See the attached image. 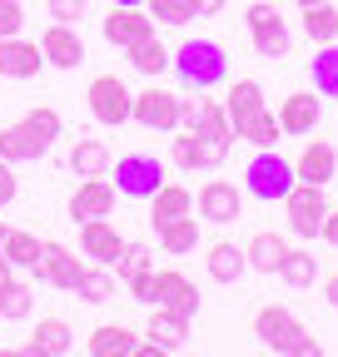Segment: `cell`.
Returning a JSON list of instances; mask_svg holds the SVG:
<instances>
[{
	"label": "cell",
	"mask_w": 338,
	"mask_h": 357,
	"mask_svg": "<svg viewBox=\"0 0 338 357\" xmlns=\"http://www.w3.org/2000/svg\"><path fill=\"white\" fill-rule=\"evenodd\" d=\"M60 129H65V119H60L55 105H35V109H25L15 124L0 129V159H6V164H30V159H40V154L60 139Z\"/></svg>",
	"instance_id": "6da1fadb"
},
{
	"label": "cell",
	"mask_w": 338,
	"mask_h": 357,
	"mask_svg": "<svg viewBox=\"0 0 338 357\" xmlns=\"http://www.w3.org/2000/svg\"><path fill=\"white\" fill-rule=\"evenodd\" d=\"M254 337H259L269 352H284V357H318L323 352L318 337H309L304 323L293 318L288 307H279V303H269V307L254 312Z\"/></svg>",
	"instance_id": "7a4b0ae2"
},
{
	"label": "cell",
	"mask_w": 338,
	"mask_h": 357,
	"mask_svg": "<svg viewBox=\"0 0 338 357\" xmlns=\"http://www.w3.org/2000/svg\"><path fill=\"white\" fill-rule=\"evenodd\" d=\"M175 75L184 89H219L229 79V55H224V45L219 40H184L179 50H175Z\"/></svg>",
	"instance_id": "3957f363"
},
{
	"label": "cell",
	"mask_w": 338,
	"mask_h": 357,
	"mask_svg": "<svg viewBox=\"0 0 338 357\" xmlns=\"http://www.w3.org/2000/svg\"><path fill=\"white\" fill-rule=\"evenodd\" d=\"M293 184H299V178H293V164L279 149H259L249 159V169H244V194L259 199V204H284V194Z\"/></svg>",
	"instance_id": "277c9868"
},
{
	"label": "cell",
	"mask_w": 338,
	"mask_h": 357,
	"mask_svg": "<svg viewBox=\"0 0 338 357\" xmlns=\"http://www.w3.org/2000/svg\"><path fill=\"white\" fill-rule=\"evenodd\" d=\"M110 184L119 189V199H145L149 204V194L164 184V164L154 154H119L110 164Z\"/></svg>",
	"instance_id": "5b68a950"
},
{
	"label": "cell",
	"mask_w": 338,
	"mask_h": 357,
	"mask_svg": "<svg viewBox=\"0 0 338 357\" xmlns=\"http://www.w3.org/2000/svg\"><path fill=\"white\" fill-rule=\"evenodd\" d=\"M249 40H254V50H259L264 60H284L288 55V25L279 15V6H269V0H249Z\"/></svg>",
	"instance_id": "8992f818"
},
{
	"label": "cell",
	"mask_w": 338,
	"mask_h": 357,
	"mask_svg": "<svg viewBox=\"0 0 338 357\" xmlns=\"http://www.w3.org/2000/svg\"><path fill=\"white\" fill-rule=\"evenodd\" d=\"M149 307H169L179 318H199V288L179 268H149Z\"/></svg>",
	"instance_id": "52a82bcc"
},
{
	"label": "cell",
	"mask_w": 338,
	"mask_h": 357,
	"mask_svg": "<svg viewBox=\"0 0 338 357\" xmlns=\"http://www.w3.org/2000/svg\"><path fill=\"white\" fill-rule=\"evenodd\" d=\"M284 213H288V229L299 238H318L323 218H328V199H323L318 184H293L284 194Z\"/></svg>",
	"instance_id": "ba28073f"
},
{
	"label": "cell",
	"mask_w": 338,
	"mask_h": 357,
	"mask_svg": "<svg viewBox=\"0 0 338 357\" xmlns=\"http://www.w3.org/2000/svg\"><path fill=\"white\" fill-rule=\"evenodd\" d=\"M90 114H95V124H124L130 119V105H135V95H130V84H124L119 75H95L90 79Z\"/></svg>",
	"instance_id": "9c48e42d"
},
{
	"label": "cell",
	"mask_w": 338,
	"mask_h": 357,
	"mask_svg": "<svg viewBox=\"0 0 338 357\" xmlns=\"http://www.w3.org/2000/svg\"><path fill=\"white\" fill-rule=\"evenodd\" d=\"M30 273H35L40 283H50V288L75 293V288H80V273H84V263L75 258V248H65V243L45 238V243H40V258H35Z\"/></svg>",
	"instance_id": "30bf717a"
},
{
	"label": "cell",
	"mask_w": 338,
	"mask_h": 357,
	"mask_svg": "<svg viewBox=\"0 0 338 357\" xmlns=\"http://www.w3.org/2000/svg\"><path fill=\"white\" fill-rule=\"evenodd\" d=\"M115 199H119V189L110 184V174H95V178H80V184H75V194H70L65 213H70V223H84V218H110V213H115Z\"/></svg>",
	"instance_id": "8fae6325"
},
{
	"label": "cell",
	"mask_w": 338,
	"mask_h": 357,
	"mask_svg": "<svg viewBox=\"0 0 338 357\" xmlns=\"http://www.w3.org/2000/svg\"><path fill=\"white\" fill-rule=\"evenodd\" d=\"M130 119L145 124V129H164V134L179 129V95H175V89H164V84H149V89L135 95Z\"/></svg>",
	"instance_id": "7c38bea8"
},
{
	"label": "cell",
	"mask_w": 338,
	"mask_h": 357,
	"mask_svg": "<svg viewBox=\"0 0 338 357\" xmlns=\"http://www.w3.org/2000/svg\"><path fill=\"white\" fill-rule=\"evenodd\" d=\"M100 30H105V40L115 45V50H130V45H140V40L154 35L159 25H154V15H149L145 6H110Z\"/></svg>",
	"instance_id": "4fadbf2b"
},
{
	"label": "cell",
	"mask_w": 338,
	"mask_h": 357,
	"mask_svg": "<svg viewBox=\"0 0 338 357\" xmlns=\"http://www.w3.org/2000/svg\"><path fill=\"white\" fill-rule=\"evenodd\" d=\"M224 159H229V149H214V144H204L194 129H179L175 139H169V164L175 169H184V174H214V169H224Z\"/></svg>",
	"instance_id": "5bb4252c"
},
{
	"label": "cell",
	"mask_w": 338,
	"mask_h": 357,
	"mask_svg": "<svg viewBox=\"0 0 338 357\" xmlns=\"http://www.w3.org/2000/svg\"><path fill=\"white\" fill-rule=\"evenodd\" d=\"M224 109H229V124H234V139H244V134L259 124V114L269 109L264 105V84L259 79H234L229 95H224Z\"/></svg>",
	"instance_id": "9a60e30c"
},
{
	"label": "cell",
	"mask_w": 338,
	"mask_h": 357,
	"mask_svg": "<svg viewBox=\"0 0 338 357\" xmlns=\"http://www.w3.org/2000/svg\"><path fill=\"white\" fill-rule=\"evenodd\" d=\"M40 55H45V65H55V70H75V65H84V40H80L75 25L55 20V25H45V35H40Z\"/></svg>",
	"instance_id": "2e32d148"
},
{
	"label": "cell",
	"mask_w": 338,
	"mask_h": 357,
	"mask_svg": "<svg viewBox=\"0 0 338 357\" xmlns=\"http://www.w3.org/2000/svg\"><path fill=\"white\" fill-rule=\"evenodd\" d=\"M194 208H199V223H234L239 208H244L239 184H229V178H209V184L199 189V199H194Z\"/></svg>",
	"instance_id": "e0dca14e"
},
{
	"label": "cell",
	"mask_w": 338,
	"mask_h": 357,
	"mask_svg": "<svg viewBox=\"0 0 338 357\" xmlns=\"http://www.w3.org/2000/svg\"><path fill=\"white\" fill-rule=\"evenodd\" d=\"M318 114H323L318 89H299V95L279 100V129L284 134H314L318 129Z\"/></svg>",
	"instance_id": "ac0fdd59"
},
{
	"label": "cell",
	"mask_w": 338,
	"mask_h": 357,
	"mask_svg": "<svg viewBox=\"0 0 338 357\" xmlns=\"http://www.w3.org/2000/svg\"><path fill=\"white\" fill-rule=\"evenodd\" d=\"M333 174H338V149L328 139H309L304 154L293 159V178H299V184H318L323 189Z\"/></svg>",
	"instance_id": "d6986e66"
},
{
	"label": "cell",
	"mask_w": 338,
	"mask_h": 357,
	"mask_svg": "<svg viewBox=\"0 0 338 357\" xmlns=\"http://www.w3.org/2000/svg\"><path fill=\"white\" fill-rule=\"evenodd\" d=\"M124 243H130V238H124L110 218H84L80 223V248H84V258H95V263H115Z\"/></svg>",
	"instance_id": "ffe728a7"
},
{
	"label": "cell",
	"mask_w": 338,
	"mask_h": 357,
	"mask_svg": "<svg viewBox=\"0 0 338 357\" xmlns=\"http://www.w3.org/2000/svg\"><path fill=\"white\" fill-rule=\"evenodd\" d=\"M40 65H45L40 40H20V35L0 40V75L6 79H30V75H40Z\"/></svg>",
	"instance_id": "44dd1931"
},
{
	"label": "cell",
	"mask_w": 338,
	"mask_h": 357,
	"mask_svg": "<svg viewBox=\"0 0 338 357\" xmlns=\"http://www.w3.org/2000/svg\"><path fill=\"white\" fill-rule=\"evenodd\" d=\"M20 352H25V357H70V352H75V333H70V323H60V318H40L35 333H30V342H25Z\"/></svg>",
	"instance_id": "7402d4cb"
},
{
	"label": "cell",
	"mask_w": 338,
	"mask_h": 357,
	"mask_svg": "<svg viewBox=\"0 0 338 357\" xmlns=\"http://www.w3.org/2000/svg\"><path fill=\"white\" fill-rule=\"evenodd\" d=\"M135 347H140V333L124 328V323H100L84 337V352L90 357H135Z\"/></svg>",
	"instance_id": "603a6c76"
},
{
	"label": "cell",
	"mask_w": 338,
	"mask_h": 357,
	"mask_svg": "<svg viewBox=\"0 0 338 357\" xmlns=\"http://www.w3.org/2000/svg\"><path fill=\"white\" fill-rule=\"evenodd\" d=\"M189 328H194V318H179V312H169V307H154L145 337H149L159 352H179V347L189 342Z\"/></svg>",
	"instance_id": "cb8c5ba5"
},
{
	"label": "cell",
	"mask_w": 338,
	"mask_h": 357,
	"mask_svg": "<svg viewBox=\"0 0 338 357\" xmlns=\"http://www.w3.org/2000/svg\"><path fill=\"white\" fill-rule=\"evenodd\" d=\"M244 268H249V253L239 248V243H209V253H204V273L214 278V283H239L244 278Z\"/></svg>",
	"instance_id": "d4e9b609"
},
{
	"label": "cell",
	"mask_w": 338,
	"mask_h": 357,
	"mask_svg": "<svg viewBox=\"0 0 338 357\" xmlns=\"http://www.w3.org/2000/svg\"><path fill=\"white\" fill-rule=\"evenodd\" d=\"M194 213V194L184 184H175V178H164V184L149 194V223H164V218H184Z\"/></svg>",
	"instance_id": "484cf974"
},
{
	"label": "cell",
	"mask_w": 338,
	"mask_h": 357,
	"mask_svg": "<svg viewBox=\"0 0 338 357\" xmlns=\"http://www.w3.org/2000/svg\"><path fill=\"white\" fill-rule=\"evenodd\" d=\"M194 134H199L204 144H214V149H229V144H234V124H229L224 100H204V109H199V119H194Z\"/></svg>",
	"instance_id": "4316f807"
},
{
	"label": "cell",
	"mask_w": 338,
	"mask_h": 357,
	"mask_svg": "<svg viewBox=\"0 0 338 357\" xmlns=\"http://www.w3.org/2000/svg\"><path fill=\"white\" fill-rule=\"evenodd\" d=\"M154 234H159V248H164L169 258H179V253L199 248V218H194V213H184V218H164V223H154Z\"/></svg>",
	"instance_id": "83f0119b"
},
{
	"label": "cell",
	"mask_w": 338,
	"mask_h": 357,
	"mask_svg": "<svg viewBox=\"0 0 338 357\" xmlns=\"http://www.w3.org/2000/svg\"><path fill=\"white\" fill-rule=\"evenodd\" d=\"M124 55H130V65L140 70V75H149V79H159L169 65H175V55H169L164 50V40H159V30L154 35H145L140 45H130V50H124Z\"/></svg>",
	"instance_id": "f1b7e54d"
},
{
	"label": "cell",
	"mask_w": 338,
	"mask_h": 357,
	"mask_svg": "<svg viewBox=\"0 0 338 357\" xmlns=\"http://www.w3.org/2000/svg\"><path fill=\"white\" fill-rule=\"evenodd\" d=\"M110 144L105 139H75L70 144V169L80 174V178H95V174H110Z\"/></svg>",
	"instance_id": "f546056e"
},
{
	"label": "cell",
	"mask_w": 338,
	"mask_h": 357,
	"mask_svg": "<svg viewBox=\"0 0 338 357\" xmlns=\"http://www.w3.org/2000/svg\"><path fill=\"white\" fill-rule=\"evenodd\" d=\"M0 253L10 258V268H35L40 238H35L30 229H10V223H0Z\"/></svg>",
	"instance_id": "4dcf8cb0"
},
{
	"label": "cell",
	"mask_w": 338,
	"mask_h": 357,
	"mask_svg": "<svg viewBox=\"0 0 338 357\" xmlns=\"http://www.w3.org/2000/svg\"><path fill=\"white\" fill-rule=\"evenodd\" d=\"M244 253H249V268H254V273H279V263H284L288 243H284L279 234H269V229H264V234H254V238H249V248H244Z\"/></svg>",
	"instance_id": "1f68e13d"
},
{
	"label": "cell",
	"mask_w": 338,
	"mask_h": 357,
	"mask_svg": "<svg viewBox=\"0 0 338 357\" xmlns=\"http://www.w3.org/2000/svg\"><path fill=\"white\" fill-rule=\"evenodd\" d=\"M115 288H119L115 268H110V263H90V268L80 273V288H75V293H80V303H110Z\"/></svg>",
	"instance_id": "d6a6232c"
},
{
	"label": "cell",
	"mask_w": 338,
	"mask_h": 357,
	"mask_svg": "<svg viewBox=\"0 0 338 357\" xmlns=\"http://www.w3.org/2000/svg\"><path fill=\"white\" fill-rule=\"evenodd\" d=\"M309 79L323 100H338V45H318V55L309 60Z\"/></svg>",
	"instance_id": "836d02e7"
},
{
	"label": "cell",
	"mask_w": 338,
	"mask_h": 357,
	"mask_svg": "<svg viewBox=\"0 0 338 357\" xmlns=\"http://www.w3.org/2000/svg\"><path fill=\"white\" fill-rule=\"evenodd\" d=\"M279 278H284L288 288H314V283H318V258L304 253V248H288L284 263H279Z\"/></svg>",
	"instance_id": "e575fe53"
},
{
	"label": "cell",
	"mask_w": 338,
	"mask_h": 357,
	"mask_svg": "<svg viewBox=\"0 0 338 357\" xmlns=\"http://www.w3.org/2000/svg\"><path fill=\"white\" fill-rule=\"evenodd\" d=\"M304 35H309L314 45H338V6H333V0L304 10Z\"/></svg>",
	"instance_id": "d590c367"
},
{
	"label": "cell",
	"mask_w": 338,
	"mask_h": 357,
	"mask_svg": "<svg viewBox=\"0 0 338 357\" xmlns=\"http://www.w3.org/2000/svg\"><path fill=\"white\" fill-rule=\"evenodd\" d=\"M30 307H35V288H30V283L10 278L6 288H0V318H6V323H25Z\"/></svg>",
	"instance_id": "8d00e7d4"
},
{
	"label": "cell",
	"mask_w": 338,
	"mask_h": 357,
	"mask_svg": "<svg viewBox=\"0 0 338 357\" xmlns=\"http://www.w3.org/2000/svg\"><path fill=\"white\" fill-rule=\"evenodd\" d=\"M110 268H115V278H119V283H130V278L149 273L154 263H149V248H145V243H124V248H119V258H115Z\"/></svg>",
	"instance_id": "74e56055"
},
{
	"label": "cell",
	"mask_w": 338,
	"mask_h": 357,
	"mask_svg": "<svg viewBox=\"0 0 338 357\" xmlns=\"http://www.w3.org/2000/svg\"><path fill=\"white\" fill-rule=\"evenodd\" d=\"M145 10L154 15V25H169V30H184L194 20V6L189 0H145Z\"/></svg>",
	"instance_id": "f35d334b"
},
{
	"label": "cell",
	"mask_w": 338,
	"mask_h": 357,
	"mask_svg": "<svg viewBox=\"0 0 338 357\" xmlns=\"http://www.w3.org/2000/svg\"><path fill=\"white\" fill-rule=\"evenodd\" d=\"M279 134H284V129H279V114H269V109H264V114H259V124L244 134V144H254V149H279Z\"/></svg>",
	"instance_id": "ab89813d"
},
{
	"label": "cell",
	"mask_w": 338,
	"mask_h": 357,
	"mask_svg": "<svg viewBox=\"0 0 338 357\" xmlns=\"http://www.w3.org/2000/svg\"><path fill=\"white\" fill-rule=\"evenodd\" d=\"M25 30V6L20 0H0V40H10Z\"/></svg>",
	"instance_id": "60d3db41"
},
{
	"label": "cell",
	"mask_w": 338,
	"mask_h": 357,
	"mask_svg": "<svg viewBox=\"0 0 338 357\" xmlns=\"http://www.w3.org/2000/svg\"><path fill=\"white\" fill-rule=\"evenodd\" d=\"M15 194H20L15 164H6V159H0V208H6V204H15Z\"/></svg>",
	"instance_id": "b9f144b4"
},
{
	"label": "cell",
	"mask_w": 338,
	"mask_h": 357,
	"mask_svg": "<svg viewBox=\"0 0 338 357\" xmlns=\"http://www.w3.org/2000/svg\"><path fill=\"white\" fill-rule=\"evenodd\" d=\"M45 6H50V20H80L84 15V0H45Z\"/></svg>",
	"instance_id": "7bdbcfd3"
},
{
	"label": "cell",
	"mask_w": 338,
	"mask_h": 357,
	"mask_svg": "<svg viewBox=\"0 0 338 357\" xmlns=\"http://www.w3.org/2000/svg\"><path fill=\"white\" fill-rule=\"evenodd\" d=\"M189 6H194V20H214V15L229 6V0H189Z\"/></svg>",
	"instance_id": "ee69618b"
},
{
	"label": "cell",
	"mask_w": 338,
	"mask_h": 357,
	"mask_svg": "<svg viewBox=\"0 0 338 357\" xmlns=\"http://www.w3.org/2000/svg\"><path fill=\"white\" fill-rule=\"evenodd\" d=\"M318 238L338 248V208H328V218H323V229H318Z\"/></svg>",
	"instance_id": "f6af8a7d"
},
{
	"label": "cell",
	"mask_w": 338,
	"mask_h": 357,
	"mask_svg": "<svg viewBox=\"0 0 338 357\" xmlns=\"http://www.w3.org/2000/svg\"><path fill=\"white\" fill-rule=\"evenodd\" d=\"M323 303H328V307H338V273H328V278H323Z\"/></svg>",
	"instance_id": "bcb514c9"
},
{
	"label": "cell",
	"mask_w": 338,
	"mask_h": 357,
	"mask_svg": "<svg viewBox=\"0 0 338 357\" xmlns=\"http://www.w3.org/2000/svg\"><path fill=\"white\" fill-rule=\"evenodd\" d=\"M10 278H15V268H10V258H6V253H0V288H6Z\"/></svg>",
	"instance_id": "7dc6e473"
},
{
	"label": "cell",
	"mask_w": 338,
	"mask_h": 357,
	"mask_svg": "<svg viewBox=\"0 0 338 357\" xmlns=\"http://www.w3.org/2000/svg\"><path fill=\"white\" fill-rule=\"evenodd\" d=\"M293 6H299V10H309V6H323V0H293Z\"/></svg>",
	"instance_id": "c3c4849f"
},
{
	"label": "cell",
	"mask_w": 338,
	"mask_h": 357,
	"mask_svg": "<svg viewBox=\"0 0 338 357\" xmlns=\"http://www.w3.org/2000/svg\"><path fill=\"white\" fill-rule=\"evenodd\" d=\"M110 6H145V0H110Z\"/></svg>",
	"instance_id": "681fc988"
}]
</instances>
